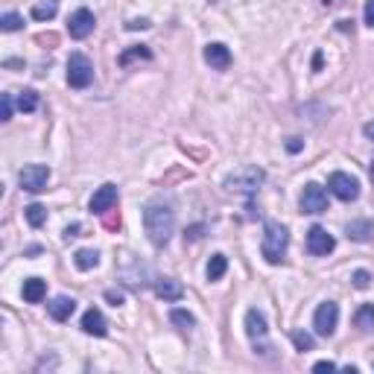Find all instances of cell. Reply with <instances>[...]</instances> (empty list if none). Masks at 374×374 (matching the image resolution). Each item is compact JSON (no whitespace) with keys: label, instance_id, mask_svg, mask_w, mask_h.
<instances>
[{"label":"cell","instance_id":"6da1fadb","mask_svg":"<svg viewBox=\"0 0 374 374\" xmlns=\"http://www.w3.org/2000/svg\"><path fill=\"white\" fill-rule=\"evenodd\" d=\"M144 228H146V237L155 248H164L170 243L173 231H176V211L170 202L164 199H152L144 207Z\"/></svg>","mask_w":374,"mask_h":374},{"label":"cell","instance_id":"7a4b0ae2","mask_svg":"<svg viewBox=\"0 0 374 374\" xmlns=\"http://www.w3.org/2000/svg\"><path fill=\"white\" fill-rule=\"evenodd\" d=\"M287 246H289V234L281 223H266L263 226V240H260V252L266 257V263H281L287 255Z\"/></svg>","mask_w":374,"mask_h":374},{"label":"cell","instance_id":"3957f363","mask_svg":"<svg viewBox=\"0 0 374 374\" xmlns=\"http://www.w3.org/2000/svg\"><path fill=\"white\" fill-rule=\"evenodd\" d=\"M263 182H266V173H263L260 167H240V170H234L226 178V187L234 190V193H246V196H252V193H257V187Z\"/></svg>","mask_w":374,"mask_h":374},{"label":"cell","instance_id":"277c9868","mask_svg":"<svg viewBox=\"0 0 374 374\" xmlns=\"http://www.w3.org/2000/svg\"><path fill=\"white\" fill-rule=\"evenodd\" d=\"M246 334H248V339H252V345H255V351H260V354H269L272 351V345H269V328H266V316H263L260 310H248L246 313Z\"/></svg>","mask_w":374,"mask_h":374},{"label":"cell","instance_id":"5b68a950","mask_svg":"<svg viewBox=\"0 0 374 374\" xmlns=\"http://www.w3.org/2000/svg\"><path fill=\"white\" fill-rule=\"evenodd\" d=\"M94 82V65L82 53H71L67 59V85L71 88H88Z\"/></svg>","mask_w":374,"mask_h":374},{"label":"cell","instance_id":"8992f818","mask_svg":"<svg viewBox=\"0 0 374 374\" xmlns=\"http://www.w3.org/2000/svg\"><path fill=\"white\" fill-rule=\"evenodd\" d=\"M47 182H50V167H47V164H26V167L18 173V185L26 193L47 190Z\"/></svg>","mask_w":374,"mask_h":374},{"label":"cell","instance_id":"52a82bcc","mask_svg":"<svg viewBox=\"0 0 374 374\" xmlns=\"http://www.w3.org/2000/svg\"><path fill=\"white\" fill-rule=\"evenodd\" d=\"M337 322H339V304L337 301H322L313 313V328L318 337H330L337 330Z\"/></svg>","mask_w":374,"mask_h":374},{"label":"cell","instance_id":"ba28073f","mask_svg":"<svg viewBox=\"0 0 374 374\" xmlns=\"http://www.w3.org/2000/svg\"><path fill=\"white\" fill-rule=\"evenodd\" d=\"M298 205H301L304 214H313V216H316V214H325V211H328V193H325V187L316 185V182L304 185Z\"/></svg>","mask_w":374,"mask_h":374},{"label":"cell","instance_id":"9c48e42d","mask_svg":"<svg viewBox=\"0 0 374 374\" xmlns=\"http://www.w3.org/2000/svg\"><path fill=\"white\" fill-rule=\"evenodd\" d=\"M328 187H330V193H334L337 199H342V202H354V199L359 196V182H357L354 176H348V173H330Z\"/></svg>","mask_w":374,"mask_h":374},{"label":"cell","instance_id":"30bf717a","mask_svg":"<svg viewBox=\"0 0 374 374\" xmlns=\"http://www.w3.org/2000/svg\"><path fill=\"white\" fill-rule=\"evenodd\" d=\"M334 248H337V240H334V234H328V228L313 226V228L307 231V252H310V255L325 257V255L334 252Z\"/></svg>","mask_w":374,"mask_h":374},{"label":"cell","instance_id":"8fae6325","mask_svg":"<svg viewBox=\"0 0 374 374\" xmlns=\"http://www.w3.org/2000/svg\"><path fill=\"white\" fill-rule=\"evenodd\" d=\"M120 199V193H117V185H103V187H96L94 190V196L88 202L91 207V214H108V211H114V205Z\"/></svg>","mask_w":374,"mask_h":374},{"label":"cell","instance_id":"7c38bea8","mask_svg":"<svg viewBox=\"0 0 374 374\" xmlns=\"http://www.w3.org/2000/svg\"><path fill=\"white\" fill-rule=\"evenodd\" d=\"M94 24H96V18H94L91 9H76L71 15V21H67V33H71V38L82 41L94 33Z\"/></svg>","mask_w":374,"mask_h":374},{"label":"cell","instance_id":"4fadbf2b","mask_svg":"<svg viewBox=\"0 0 374 374\" xmlns=\"http://www.w3.org/2000/svg\"><path fill=\"white\" fill-rule=\"evenodd\" d=\"M205 62L214 67V71H228L231 67V50L226 44H219V41H214V44L205 47Z\"/></svg>","mask_w":374,"mask_h":374},{"label":"cell","instance_id":"5bb4252c","mask_svg":"<svg viewBox=\"0 0 374 374\" xmlns=\"http://www.w3.org/2000/svg\"><path fill=\"white\" fill-rule=\"evenodd\" d=\"M82 330H85L88 337H105L108 334V322H105V316L103 310H85V316H82Z\"/></svg>","mask_w":374,"mask_h":374},{"label":"cell","instance_id":"9a60e30c","mask_svg":"<svg viewBox=\"0 0 374 374\" xmlns=\"http://www.w3.org/2000/svg\"><path fill=\"white\" fill-rule=\"evenodd\" d=\"M144 275H146V269H144V263L137 260L135 255H132V269H126L120 263V278L126 281V287H132V289H144L146 287V281H144Z\"/></svg>","mask_w":374,"mask_h":374},{"label":"cell","instance_id":"2e32d148","mask_svg":"<svg viewBox=\"0 0 374 374\" xmlns=\"http://www.w3.org/2000/svg\"><path fill=\"white\" fill-rule=\"evenodd\" d=\"M74 310H76V301L67 296H59L47 304V313H50V318H56V322H67V318L74 316Z\"/></svg>","mask_w":374,"mask_h":374},{"label":"cell","instance_id":"e0dca14e","mask_svg":"<svg viewBox=\"0 0 374 374\" xmlns=\"http://www.w3.org/2000/svg\"><path fill=\"white\" fill-rule=\"evenodd\" d=\"M345 234H348V240L366 243V240L374 237V223H371V219H351V223L345 226Z\"/></svg>","mask_w":374,"mask_h":374},{"label":"cell","instance_id":"ac0fdd59","mask_svg":"<svg viewBox=\"0 0 374 374\" xmlns=\"http://www.w3.org/2000/svg\"><path fill=\"white\" fill-rule=\"evenodd\" d=\"M155 296L164 298V301H178L185 296V287L178 284L176 278H158L155 281Z\"/></svg>","mask_w":374,"mask_h":374},{"label":"cell","instance_id":"d6986e66","mask_svg":"<svg viewBox=\"0 0 374 374\" xmlns=\"http://www.w3.org/2000/svg\"><path fill=\"white\" fill-rule=\"evenodd\" d=\"M44 296H47V284L41 281V278H26V281H24V301H26V304L44 301Z\"/></svg>","mask_w":374,"mask_h":374},{"label":"cell","instance_id":"ffe728a7","mask_svg":"<svg viewBox=\"0 0 374 374\" xmlns=\"http://www.w3.org/2000/svg\"><path fill=\"white\" fill-rule=\"evenodd\" d=\"M149 59H152V50L144 47V44H135L129 50H123L117 62H120V67H132L135 62H149Z\"/></svg>","mask_w":374,"mask_h":374},{"label":"cell","instance_id":"44dd1931","mask_svg":"<svg viewBox=\"0 0 374 374\" xmlns=\"http://www.w3.org/2000/svg\"><path fill=\"white\" fill-rule=\"evenodd\" d=\"M354 325L363 330V334H371L374 330V304H363V307L354 313Z\"/></svg>","mask_w":374,"mask_h":374},{"label":"cell","instance_id":"7402d4cb","mask_svg":"<svg viewBox=\"0 0 374 374\" xmlns=\"http://www.w3.org/2000/svg\"><path fill=\"white\" fill-rule=\"evenodd\" d=\"M74 263H76V269L88 272V269H94L96 263H100V252H96V248H79V252L74 255Z\"/></svg>","mask_w":374,"mask_h":374},{"label":"cell","instance_id":"603a6c76","mask_svg":"<svg viewBox=\"0 0 374 374\" xmlns=\"http://www.w3.org/2000/svg\"><path fill=\"white\" fill-rule=\"evenodd\" d=\"M226 269H228V257L226 255H214L211 260H207V269H205L207 281H219L226 275Z\"/></svg>","mask_w":374,"mask_h":374},{"label":"cell","instance_id":"cb8c5ba5","mask_svg":"<svg viewBox=\"0 0 374 374\" xmlns=\"http://www.w3.org/2000/svg\"><path fill=\"white\" fill-rule=\"evenodd\" d=\"M56 12H59L56 0H44V3H35L33 6L30 15H33V21H53V18H56Z\"/></svg>","mask_w":374,"mask_h":374},{"label":"cell","instance_id":"d4e9b609","mask_svg":"<svg viewBox=\"0 0 374 374\" xmlns=\"http://www.w3.org/2000/svg\"><path fill=\"white\" fill-rule=\"evenodd\" d=\"M15 105H18V112H24V114H30V112H35V108H38V94H35L33 88H26V91H21V94L15 96Z\"/></svg>","mask_w":374,"mask_h":374},{"label":"cell","instance_id":"484cf974","mask_svg":"<svg viewBox=\"0 0 374 374\" xmlns=\"http://www.w3.org/2000/svg\"><path fill=\"white\" fill-rule=\"evenodd\" d=\"M24 216H26V223H30L33 228H41V226L47 223V211H44V205H38V202L26 207Z\"/></svg>","mask_w":374,"mask_h":374},{"label":"cell","instance_id":"4316f807","mask_svg":"<svg viewBox=\"0 0 374 374\" xmlns=\"http://www.w3.org/2000/svg\"><path fill=\"white\" fill-rule=\"evenodd\" d=\"M170 322H173L178 330H190L193 325H196V318H193V313H187V310H182V307H176V310L170 313Z\"/></svg>","mask_w":374,"mask_h":374},{"label":"cell","instance_id":"83f0119b","mask_svg":"<svg viewBox=\"0 0 374 374\" xmlns=\"http://www.w3.org/2000/svg\"><path fill=\"white\" fill-rule=\"evenodd\" d=\"M24 26V18L18 15V12H6L3 18H0V30L3 33H15V30H21Z\"/></svg>","mask_w":374,"mask_h":374},{"label":"cell","instance_id":"f1b7e54d","mask_svg":"<svg viewBox=\"0 0 374 374\" xmlns=\"http://www.w3.org/2000/svg\"><path fill=\"white\" fill-rule=\"evenodd\" d=\"M289 337H293V342H296V348H298V351H310V348H313V337H310V334H304V330H293Z\"/></svg>","mask_w":374,"mask_h":374},{"label":"cell","instance_id":"f546056e","mask_svg":"<svg viewBox=\"0 0 374 374\" xmlns=\"http://www.w3.org/2000/svg\"><path fill=\"white\" fill-rule=\"evenodd\" d=\"M351 281H354V287H357V289H368V284H371V275H368L366 269H357V272L351 275Z\"/></svg>","mask_w":374,"mask_h":374},{"label":"cell","instance_id":"4dcf8cb0","mask_svg":"<svg viewBox=\"0 0 374 374\" xmlns=\"http://www.w3.org/2000/svg\"><path fill=\"white\" fill-rule=\"evenodd\" d=\"M0 117H3V120L12 117V94H3V96H0Z\"/></svg>","mask_w":374,"mask_h":374},{"label":"cell","instance_id":"1f68e13d","mask_svg":"<svg viewBox=\"0 0 374 374\" xmlns=\"http://www.w3.org/2000/svg\"><path fill=\"white\" fill-rule=\"evenodd\" d=\"M149 26H152V24H149L146 18H132V21L126 24V30H132V33H135V30H149Z\"/></svg>","mask_w":374,"mask_h":374},{"label":"cell","instance_id":"d6a6232c","mask_svg":"<svg viewBox=\"0 0 374 374\" xmlns=\"http://www.w3.org/2000/svg\"><path fill=\"white\" fill-rule=\"evenodd\" d=\"M363 18H366V24H368V26H374V0H368V3H366Z\"/></svg>","mask_w":374,"mask_h":374},{"label":"cell","instance_id":"836d02e7","mask_svg":"<svg viewBox=\"0 0 374 374\" xmlns=\"http://www.w3.org/2000/svg\"><path fill=\"white\" fill-rule=\"evenodd\" d=\"M313 371H337V363H330V359H322V363H316Z\"/></svg>","mask_w":374,"mask_h":374},{"label":"cell","instance_id":"e575fe53","mask_svg":"<svg viewBox=\"0 0 374 374\" xmlns=\"http://www.w3.org/2000/svg\"><path fill=\"white\" fill-rule=\"evenodd\" d=\"M301 146H304L301 137H289V141H287V149L289 152H301Z\"/></svg>","mask_w":374,"mask_h":374},{"label":"cell","instance_id":"d590c367","mask_svg":"<svg viewBox=\"0 0 374 374\" xmlns=\"http://www.w3.org/2000/svg\"><path fill=\"white\" fill-rule=\"evenodd\" d=\"M105 298L112 301L114 307H117V304H123V293H114V289H108V293H105Z\"/></svg>","mask_w":374,"mask_h":374},{"label":"cell","instance_id":"8d00e7d4","mask_svg":"<svg viewBox=\"0 0 374 374\" xmlns=\"http://www.w3.org/2000/svg\"><path fill=\"white\" fill-rule=\"evenodd\" d=\"M202 237V226H196V228H190L187 234H185V240H199Z\"/></svg>","mask_w":374,"mask_h":374},{"label":"cell","instance_id":"74e56055","mask_svg":"<svg viewBox=\"0 0 374 374\" xmlns=\"http://www.w3.org/2000/svg\"><path fill=\"white\" fill-rule=\"evenodd\" d=\"M76 234H79V226H67V228H65V240L76 237Z\"/></svg>","mask_w":374,"mask_h":374},{"label":"cell","instance_id":"f35d334b","mask_svg":"<svg viewBox=\"0 0 374 374\" xmlns=\"http://www.w3.org/2000/svg\"><path fill=\"white\" fill-rule=\"evenodd\" d=\"M363 132H366V137H368V141H374V120H368V123H366V126H363Z\"/></svg>","mask_w":374,"mask_h":374},{"label":"cell","instance_id":"ab89813d","mask_svg":"<svg viewBox=\"0 0 374 374\" xmlns=\"http://www.w3.org/2000/svg\"><path fill=\"white\" fill-rule=\"evenodd\" d=\"M105 226H108V228H117V226H120V214H117V216H108Z\"/></svg>","mask_w":374,"mask_h":374},{"label":"cell","instance_id":"60d3db41","mask_svg":"<svg viewBox=\"0 0 374 374\" xmlns=\"http://www.w3.org/2000/svg\"><path fill=\"white\" fill-rule=\"evenodd\" d=\"M313 71H322V53H316L313 56Z\"/></svg>","mask_w":374,"mask_h":374},{"label":"cell","instance_id":"b9f144b4","mask_svg":"<svg viewBox=\"0 0 374 374\" xmlns=\"http://www.w3.org/2000/svg\"><path fill=\"white\" fill-rule=\"evenodd\" d=\"M337 3H342V0H325V6H337Z\"/></svg>","mask_w":374,"mask_h":374},{"label":"cell","instance_id":"7bdbcfd3","mask_svg":"<svg viewBox=\"0 0 374 374\" xmlns=\"http://www.w3.org/2000/svg\"><path fill=\"white\" fill-rule=\"evenodd\" d=\"M368 176H371V182H374V164H371V170H368Z\"/></svg>","mask_w":374,"mask_h":374}]
</instances>
